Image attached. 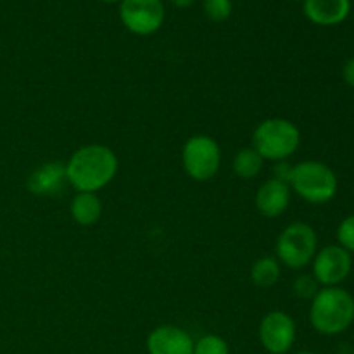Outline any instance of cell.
I'll return each instance as SVG.
<instances>
[{"label": "cell", "instance_id": "obj_24", "mask_svg": "<svg viewBox=\"0 0 354 354\" xmlns=\"http://www.w3.org/2000/svg\"><path fill=\"white\" fill-rule=\"evenodd\" d=\"M296 354H315V353H311V351H301V353H296Z\"/></svg>", "mask_w": 354, "mask_h": 354}, {"label": "cell", "instance_id": "obj_13", "mask_svg": "<svg viewBox=\"0 0 354 354\" xmlns=\"http://www.w3.org/2000/svg\"><path fill=\"white\" fill-rule=\"evenodd\" d=\"M304 16L318 26H337L351 14V0H303Z\"/></svg>", "mask_w": 354, "mask_h": 354}, {"label": "cell", "instance_id": "obj_6", "mask_svg": "<svg viewBox=\"0 0 354 354\" xmlns=\"http://www.w3.org/2000/svg\"><path fill=\"white\" fill-rule=\"evenodd\" d=\"M182 166L196 182H209L220 171V144L209 135H194L182 147Z\"/></svg>", "mask_w": 354, "mask_h": 354}, {"label": "cell", "instance_id": "obj_7", "mask_svg": "<svg viewBox=\"0 0 354 354\" xmlns=\"http://www.w3.org/2000/svg\"><path fill=\"white\" fill-rule=\"evenodd\" d=\"M165 16L162 0H121V23L138 37L154 35L165 23Z\"/></svg>", "mask_w": 354, "mask_h": 354}, {"label": "cell", "instance_id": "obj_12", "mask_svg": "<svg viewBox=\"0 0 354 354\" xmlns=\"http://www.w3.org/2000/svg\"><path fill=\"white\" fill-rule=\"evenodd\" d=\"M68 183L66 180V165L61 161H48L40 165L28 176L26 187L33 196L47 197L55 196Z\"/></svg>", "mask_w": 354, "mask_h": 354}, {"label": "cell", "instance_id": "obj_4", "mask_svg": "<svg viewBox=\"0 0 354 354\" xmlns=\"http://www.w3.org/2000/svg\"><path fill=\"white\" fill-rule=\"evenodd\" d=\"M289 187L306 203L327 204L337 194L339 180L334 169L325 162L301 161L290 169Z\"/></svg>", "mask_w": 354, "mask_h": 354}, {"label": "cell", "instance_id": "obj_21", "mask_svg": "<svg viewBox=\"0 0 354 354\" xmlns=\"http://www.w3.org/2000/svg\"><path fill=\"white\" fill-rule=\"evenodd\" d=\"M342 80L346 82V85L354 88V55L346 61L344 68H342Z\"/></svg>", "mask_w": 354, "mask_h": 354}, {"label": "cell", "instance_id": "obj_1", "mask_svg": "<svg viewBox=\"0 0 354 354\" xmlns=\"http://www.w3.org/2000/svg\"><path fill=\"white\" fill-rule=\"evenodd\" d=\"M64 165L66 180L76 192L97 194L116 178L120 169L116 152L104 144L83 145Z\"/></svg>", "mask_w": 354, "mask_h": 354}, {"label": "cell", "instance_id": "obj_11", "mask_svg": "<svg viewBox=\"0 0 354 354\" xmlns=\"http://www.w3.org/2000/svg\"><path fill=\"white\" fill-rule=\"evenodd\" d=\"M290 194L292 190H290L289 183L272 176V178L265 180L256 192V209L265 218L282 216L290 204Z\"/></svg>", "mask_w": 354, "mask_h": 354}, {"label": "cell", "instance_id": "obj_9", "mask_svg": "<svg viewBox=\"0 0 354 354\" xmlns=\"http://www.w3.org/2000/svg\"><path fill=\"white\" fill-rule=\"evenodd\" d=\"M296 322L286 311H270L259 324V341L270 354H286L296 341Z\"/></svg>", "mask_w": 354, "mask_h": 354}, {"label": "cell", "instance_id": "obj_3", "mask_svg": "<svg viewBox=\"0 0 354 354\" xmlns=\"http://www.w3.org/2000/svg\"><path fill=\"white\" fill-rule=\"evenodd\" d=\"M301 145V131L286 118H266L252 131L251 147L265 161H287Z\"/></svg>", "mask_w": 354, "mask_h": 354}, {"label": "cell", "instance_id": "obj_15", "mask_svg": "<svg viewBox=\"0 0 354 354\" xmlns=\"http://www.w3.org/2000/svg\"><path fill=\"white\" fill-rule=\"evenodd\" d=\"M282 275V266L275 256H261L251 266V280L259 289H270Z\"/></svg>", "mask_w": 354, "mask_h": 354}, {"label": "cell", "instance_id": "obj_2", "mask_svg": "<svg viewBox=\"0 0 354 354\" xmlns=\"http://www.w3.org/2000/svg\"><path fill=\"white\" fill-rule=\"evenodd\" d=\"M311 327L322 335H339L354 322V297L342 287H324L310 304Z\"/></svg>", "mask_w": 354, "mask_h": 354}, {"label": "cell", "instance_id": "obj_17", "mask_svg": "<svg viewBox=\"0 0 354 354\" xmlns=\"http://www.w3.org/2000/svg\"><path fill=\"white\" fill-rule=\"evenodd\" d=\"M192 354H230V349L223 337L216 334H207L194 342Z\"/></svg>", "mask_w": 354, "mask_h": 354}, {"label": "cell", "instance_id": "obj_20", "mask_svg": "<svg viewBox=\"0 0 354 354\" xmlns=\"http://www.w3.org/2000/svg\"><path fill=\"white\" fill-rule=\"evenodd\" d=\"M318 282L313 279V275H301L294 282V294L301 299H313L315 294L318 292Z\"/></svg>", "mask_w": 354, "mask_h": 354}, {"label": "cell", "instance_id": "obj_10", "mask_svg": "<svg viewBox=\"0 0 354 354\" xmlns=\"http://www.w3.org/2000/svg\"><path fill=\"white\" fill-rule=\"evenodd\" d=\"M194 339L183 328L175 325L156 327L147 337L149 354H192Z\"/></svg>", "mask_w": 354, "mask_h": 354}, {"label": "cell", "instance_id": "obj_22", "mask_svg": "<svg viewBox=\"0 0 354 354\" xmlns=\"http://www.w3.org/2000/svg\"><path fill=\"white\" fill-rule=\"evenodd\" d=\"M169 2H171L175 7H180V9H185V7L192 6V3L196 2V0H169Z\"/></svg>", "mask_w": 354, "mask_h": 354}, {"label": "cell", "instance_id": "obj_5", "mask_svg": "<svg viewBox=\"0 0 354 354\" xmlns=\"http://www.w3.org/2000/svg\"><path fill=\"white\" fill-rule=\"evenodd\" d=\"M318 251V235L311 225L294 221L280 232L275 244V258L290 270H303L311 265Z\"/></svg>", "mask_w": 354, "mask_h": 354}, {"label": "cell", "instance_id": "obj_18", "mask_svg": "<svg viewBox=\"0 0 354 354\" xmlns=\"http://www.w3.org/2000/svg\"><path fill=\"white\" fill-rule=\"evenodd\" d=\"M204 14L214 23H223L232 14V0H203Z\"/></svg>", "mask_w": 354, "mask_h": 354}, {"label": "cell", "instance_id": "obj_26", "mask_svg": "<svg viewBox=\"0 0 354 354\" xmlns=\"http://www.w3.org/2000/svg\"><path fill=\"white\" fill-rule=\"evenodd\" d=\"M353 354H354V353H353Z\"/></svg>", "mask_w": 354, "mask_h": 354}, {"label": "cell", "instance_id": "obj_8", "mask_svg": "<svg viewBox=\"0 0 354 354\" xmlns=\"http://www.w3.org/2000/svg\"><path fill=\"white\" fill-rule=\"evenodd\" d=\"M311 266H313V279L317 280L318 286L339 287L351 275V252H348L339 244L325 245L318 249Z\"/></svg>", "mask_w": 354, "mask_h": 354}, {"label": "cell", "instance_id": "obj_19", "mask_svg": "<svg viewBox=\"0 0 354 354\" xmlns=\"http://www.w3.org/2000/svg\"><path fill=\"white\" fill-rule=\"evenodd\" d=\"M337 244L348 252H354V214H349L337 227Z\"/></svg>", "mask_w": 354, "mask_h": 354}, {"label": "cell", "instance_id": "obj_16", "mask_svg": "<svg viewBox=\"0 0 354 354\" xmlns=\"http://www.w3.org/2000/svg\"><path fill=\"white\" fill-rule=\"evenodd\" d=\"M265 159L252 147H242L234 158V173L242 180H252L261 173Z\"/></svg>", "mask_w": 354, "mask_h": 354}, {"label": "cell", "instance_id": "obj_23", "mask_svg": "<svg viewBox=\"0 0 354 354\" xmlns=\"http://www.w3.org/2000/svg\"><path fill=\"white\" fill-rule=\"evenodd\" d=\"M100 2H107V3H113V2H121V0H100Z\"/></svg>", "mask_w": 354, "mask_h": 354}, {"label": "cell", "instance_id": "obj_25", "mask_svg": "<svg viewBox=\"0 0 354 354\" xmlns=\"http://www.w3.org/2000/svg\"><path fill=\"white\" fill-rule=\"evenodd\" d=\"M294 2H299V0H294Z\"/></svg>", "mask_w": 354, "mask_h": 354}, {"label": "cell", "instance_id": "obj_14", "mask_svg": "<svg viewBox=\"0 0 354 354\" xmlns=\"http://www.w3.org/2000/svg\"><path fill=\"white\" fill-rule=\"evenodd\" d=\"M69 213L80 227H92L102 216V201L97 194L76 192L69 204Z\"/></svg>", "mask_w": 354, "mask_h": 354}]
</instances>
